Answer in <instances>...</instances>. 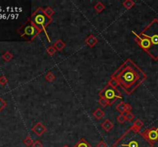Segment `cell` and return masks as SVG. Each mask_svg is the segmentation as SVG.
<instances>
[{
	"label": "cell",
	"instance_id": "cell-1",
	"mask_svg": "<svg viewBox=\"0 0 158 147\" xmlns=\"http://www.w3.org/2000/svg\"><path fill=\"white\" fill-rule=\"evenodd\" d=\"M117 80L124 92L131 94L142 84L147 76L131 59H127L111 76Z\"/></svg>",
	"mask_w": 158,
	"mask_h": 147
},
{
	"label": "cell",
	"instance_id": "cell-2",
	"mask_svg": "<svg viewBox=\"0 0 158 147\" xmlns=\"http://www.w3.org/2000/svg\"><path fill=\"white\" fill-rule=\"evenodd\" d=\"M113 147H153L142 133L130 127L114 144Z\"/></svg>",
	"mask_w": 158,
	"mask_h": 147
},
{
	"label": "cell",
	"instance_id": "cell-3",
	"mask_svg": "<svg viewBox=\"0 0 158 147\" xmlns=\"http://www.w3.org/2000/svg\"><path fill=\"white\" fill-rule=\"evenodd\" d=\"M140 34L147 38L150 41L151 46L147 54L155 61L158 60V19H153Z\"/></svg>",
	"mask_w": 158,
	"mask_h": 147
},
{
	"label": "cell",
	"instance_id": "cell-4",
	"mask_svg": "<svg viewBox=\"0 0 158 147\" xmlns=\"http://www.w3.org/2000/svg\"><path fill=\"white\" fill-rule=\"evenodd\" d=\"M29 19H31L32 22H33V23L38 27V28L40 31H44L46 37H47V39L50 41V39H49V36H48L47 34V32H46V28L52 22V18L46 16V13H44V9H42L41 7H39V8L33 13V15H32L31 17H30Z\"/></svg>",
	"mask_w": 158,
	"mask_h": 147
},
{
	"label": "cell",
	"instance_id": "cell-5",
	"mask_svg": "<svg viewBox=\"0 0 158 147\" xmlns=\"http://www.w3.org/2000/svg\"><path fill=\"white\" fill-rule=\"evenodd\" d=\"M18 32L22 38H24L27 41H33L41 32V31L32 22L31 19H28L26 22L18 29Z\"/></svg>",
	"mask_w": 158,
	"mask_h": 147
},
{
	"label": "cell",
	"instance_id": "cell-6",
	"mask_svg": "<svg viewBox=\"0 0 158 147\" xmlns=\"http://www.w3.org/2000/svg\"><path fill=\"white\" fill-rule=\"evenodd\" d=\"M99 96H100V97H103V98H105L107 100H109L111 105H112V103H114L117 99H121L122 97H123L121 93H120L118 90L112 88V87H111L110 85L108 84L103 88V90L99 93Z\"/></svg>",
	"mask_w": 158,
	"mask_h": 147
},
{
	"label": "cell",
	"instance_id": "cell-7",
	"mask_svg": "<svg viewBox=\"0 0 158 147\" xmlns=\"http://www.w3.org/2000/svg\"><path fill=\"white\" fill-rule=\"evenodd\" d=\"M142 134L149 142L154 144L156 141H158V127L147 129L142 132Z\"/></svg>",
	"mask_w": 158,
	"mask_h": 147
},
{
	"label": "cell",
	"instance_id": "cell-8",
	"mask_svg": "<svg viewBox=\"0 0 158 147\" xmlns=\"http://www.w3.org/2000/svg\"><path fill=\"white\" fill-rule=\"evenodd\" d=\"M32 130H33V132L34 133H36L38 136H41L42 135L44 134V133H46L47 129H46V127H45L41 122H38L35 124V126H34L33 128H32Z\"/></svg>",
	"mask_w": 158,
	"mask_h": 147
},
{
	"label": "cell",
	"instance_id": "cell-9",
	"mask_svg": "<svg viewBox=\"0 0 158 147\" xmlns=\"http://www.w3.org/2000/svg\"><path fill=\"white\" fill-rule=\"evenodd\" d=\"M116 109L120 113V114H124L126 112H130L132 109L131 105L129 103H124V102H120L116 106Z\"/></svg>",
	"mask_w": 158,
	"mask_h": 147
},
{
	"label": "cell",
	"instance_id": "cell-10",
	"mask_svg": "<svg viewBox=\"0 0 158 147\" xmlns=\"http://www.w3.org/2000/svg\"><path fill=\"white\" fill-rule=\"evenodd\" d=\"M85 43L87 45L90 46V48H93L98 43V39H97L94 35L93 34H90L86 38Z\"/></svg>",
	"mask_w": 158,
	"mask_h": 147
},
{
	"label": "cell",
	"instance_id": "cell-11",
	"mask_svg": "<svg viewBox=\"0 0 158 147\" xmlns=\"http://www.w3.org/2000/svg\"><path fill=\"white\" fill-rule=\"evenodd\" d=\"M100 126L106 132H110L114 127V124L108 119L105 120L103 123H101Z\"/></svg>",
	"mask_w": 158,
	"mask_h": 147
},
{
	"label": "cell",
	"instance_id": "cell-12",
	"mask_svg": "<svg viewBox=\"0 0 158 147\" xmlns=\"http://www.w3.org/2000/svg\"><path fill=\"white\" fill-rule=\"evenodd\" d=\"M93 117H96V119L101 120L102 118L105 116V112L103 111L101 108H97V109L93 113Z\"/></svg>",
	"mask_w": 158,
	"mask_h": 147
},
{
	"label": "cell",
	"instance_id": "cell-13",
	"mask_svg": "<svg viewBox=\"0 0 158 147\" xmlns=\"http://www.w3.org/2000/svg\"><path fill=\"white\" fill-rule=\"evenodd\" d=\"M74 147H92L90 144L84 138H81L79 141L76 143Z\"/></svg>",
	"mask_w": 158,
	"mask_h": 147
},
{
	"label": "cell",
	"instance_id": "cell-14",
	"mask_svg": "<svg viewBox=\"0 0 158 147\" xmlns=\"http://www.w3.org/2000/svg\"><path fill=\"white\" fill-rule=\"evenodd\" d=\"M54 48H56V51H62L63 50L64 48L66 47V44L64 42H63V41H62L61 39H58L56 40V41L55 43H54Z\"/></svg>",
	"mask_w": 158,
	"mask_h": 147
},
{
	"label": "cell",
	"instance_id": "cell-15",
	"mask_svg": "<svg viewBox=\"0 0 158 147\" xmlns=\"http://www.w3.org/2000/svg\"><path fill=\"white\" fill-rule=\"evenodd\" d=\"M143 126H144V123L141 121V120L137 119V120H135V122L133 123V126H132V127H133V128L135 129V130L140 131V130H141V129L143 127Z\"/></svg>",
	"mask_w": 158,
	"mask_h": 147
},
{
	"label": "cell",
	"instance_id": "cell-16",
	"mask_svg": "<svg viewBox=\"0 0 158 147\" xmlns=\"http://www.w3.org/2000/svg\"><path fill=\"white\" fill-rule=\"evenodd\" d=\"M134 5H135V2H133V1H132V0H126V1L123 2V5L125 7V8L127 9H131L132 7L134 6Z\"/></svg>",
	"mask_w": 158,
	"mask_h": 147
},
{
	"label": "cell",
	"instance_id": "cell-17",
	"mask_svg": "<svg viewBox=\"0 0 158 147\" xmlns=\"http://www.w3.org/2000/svg\"><path fill=\"white\" fill-rule=\"evenodd\" d=\"M98 103L102 107H106V106H109V105H111L109 100H107L105 98H103V97H100V99L98 100Z\"/></svg>",
	"mask_w": 158,
	"mask_h": 147
},
{
	"label": "cell",
	"instance_id": "cell-18",
	"mask_svg": "<svg viewBox=\"0 0 158 147\" xmlns=\"http://www.w3.org/2000/svg\"><path fill=\"white\" fill-rule=\"evenodd\" d=\"M108 84L110 85L112 88H115V89H117V87L120 86V84H119L118 81H117V80L116 78H114V77H110V79L109 82H108Z\"/></svg>",
	"mask_w": 158,
	"mask_h": 147
},
{
	"label": "cell",
	"instance_id": "cell-19",
	"mask_svg": "<svg viewBox=\"0 0 158 147\" xmlns=\"http://www.w3.org/2000/svg\"><path fill=\"white\" fill-rule=\"evenodd\" d=\"M94 9H95V10L97 12V13H100L105 9V5H103L101 2H99L98 3H97L96 5H95Z\"/></svg>",
	"mask_w": 158,
	"mask_h": 147
},
{
	"label": "cell",
	"instance_id": "cell-20",
	"mask_svg": "<svg viewBox=\"0 0 158 147\" xmlns=\"http://www.w3.org/2000/svg\"><path fill=\"white\" fill-rule=\"evenodd\" d=\"M33 142H34V141L33 140L32 137H30V136H26V137L23 139V143L25 144L27 147L33 146Z\"/></svg>",
	"mask_w": 158,
	"mask_h": 147
},
{
	"label": "cell",
	"instance_id": "cell-21",
	"mask_svg": "<svg viewBox=\"0 0 158 147\" xmlns=\"http://www.w3.org/2000/svg\"><path fill=\"white\" fill-rule=\"evenodd\" d=\"M2 59L5 60L6 61L9 62V61H10L12 59H13V54L10 53V52H6L5 53H4L3 55H2Z\"/></svg>",
	"mask_w": 158,
	"mask_h": 147
},
{
	"label": "cell",
	"instance_id": "cell-22",
	"mask_svg": "<svg viewBox=\"0 0 158 147\" xmlns=\"http://www.w3.org/2000/svg\"><path fill=\"white\" fill-rule=\"evenodd\" d=\"M45 78L46 79V81L49 82H52L56 79V76L54 75L53 73L51 71H49L45 76Z\"/></svg>",
	"mask_w": 158,
	"mask_h": 147
},
{
	"label": "cell",
	"instance_id": "cell-23",
	"mask_svg": "<svg viewBox=\"0 0 158 147\" xmlns=\"http://www.w3.org/2000/svg\"><path fill=\"white\" fill-rule=\"evenodd\" d=\"M43 9H44V13H46V16H49V17H50V18H52V16L54 15V13H55L54 10L52 9L51 7H47V8Z\"/></svg>",
	"mask_w": 158,
	"mask_h": 147
},
{
	"label": "cell",
	"instance_id": "cell-24",
	"mask_svg": "<svg viewBox=\"0 0 158 147\" xmlns=\"http://www.w3.org/2000/svg\"><path fill=\"white\" fill-rule=\"evenodd\" d=\"M123 115L126 117V120H128V121L133 120L134 119V117H135V116L133 114V113H131V112H126V113H125Z\"/></svg>",
	"mask_w": 158,
	"mask_h": 147
},
{
	"label": "cell",
	"instance_id": "cell-25",
	"mask_svg": "<svg viewBox=\"0 0 158 147\" xmlns=\"http://www.w3.org/2000/svg\"><path fill=\"white\" fill-rule=\"evenodd\" d=\"M46 52H47L49 55L52 56V55H55V53L56 52V48H54V46H49V47H48L47 49H46Z\"/></svg>",
	"mask_w": 158,
	"mask_h": 147
},
{
	"label": "cell",
	"instance_id": "cell-26",
	"mask_svg": "<svg viewBox=\"0 0 158 147\" xmlns=\"http://www.w3.org/2000/svg\"><path fill=\"white\" fill-rule=\"evenodd\" d=\"M117 122H118L119 124H123V123H125V121L126 120V118L123 114H120L117 117Z\"/></svg>",
	"mask_w": 158,
	"mask_h": 147
},
{
	"label": "cell",
	"instance_id": "cell-27",
	"mask_svg": "<svg viewBox=\"0 0 158 147\" xmlns=\"http://www.w3.org/2000/svg\"><path fill=\"white\" fill-rule=\"evenodd\" d=\"M7 103L2 98V97H0V112L2 111V109L6 106Z\"/></svg>",
	"mask_w": 158,
	"mask_h": 147
},
{
	"label": "cell",
	"instance_id": "cell-28",
	"mask_svg": "<svg viewBox=\"0 0 158 147\" xmlns=\"http://www.w3.org/2000/svg\"><path fill=\"white\" fill-rule=\"evenodd\" d=\"M7 83H8V79L6 78V77L4 75L1 76V77H0V84L3 86V85L6 84Z\"/></svg>",
	"mask_w": 158,
	"mask_h": 147
},
{
	"label": "cell",
	"instance_id": "cell-29",
	"mask_svg": "<svg viewBox=\"0 0 158 147\" xmlns=\"http://www.w3.org/2000/svg\"><path fill=\"white\" fill-rule=\"evenodd\" d=\"M33 147H43V145L41 142V141L37 140V141H34Z\"/></svg>",
	"mask_w": 158,
	"mask_h": 147
},
{
	"label": "cell",
	"instance_id": "cell-30",
	"mask_svg": "<svg viewBox=\"0 0 158 147\" xmlns=\"http://www.w3.org/2000/svg\"><path fill=\"white\" fill-rule=\"evenodd\" d=\"M97 147H107V144H106L103 140H101L97 143Z\"/></svg>",
	"mask_w": 158,
	"mask_h": 147
},
{
	"label": "cell",
	"instance_id": "cell-31",
	"mask_svg": "<svg viewBox=\"0 0 158 147\" xmlns=\"http://www.w3.org/2000/svg\"><path fill=\"white\" fill-rule=\"evenodd\" d=\"M63 147H69V146H68V145H64V146H63Z\"/></svg>",
	"mask_w": 158,
	"mask_h": 147
}]
</instances>
